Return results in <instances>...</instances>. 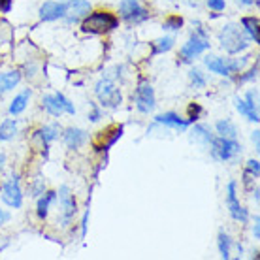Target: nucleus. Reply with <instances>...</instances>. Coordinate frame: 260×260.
<instances>
[{"label": "nucleus", "mask_w": 260, "mask_h": 260, "mask_svg": "<svg viewBox=\"0 0 260 260\" xmlns=\"http://www.w3.org/2000/svg\"><path fill=\"white\" fill-rule=\"evenodd\" d=\"M219 42H221V47L228 55H238V53L245 51L251 46V40L234 23H228V25L222 26L221 32H219Z\"/></svg>", "instance_id": "obj_1"}, {"label": "nucleus", "mask_w": 260, "mask_h": 260, "mask_svg": "<svg viewBox=\"0 0 260 260\" xmlns=\"http://www.w3.org/2000/svg\"><path fill=\"white\" fill-rule=\"evenodd\" d=\"M209 49V36L208 32L202 28L200 23H196V30L190 34V38L187 40V44H183V47L179 49V60L189 64L196 57H200L204 51Z\"/></svg>", "instance_id": "obj_2"}, {"label": "nucleus", "mask_w": 260, "mask_h": 260, "mask_svg": "<svg viewBox=\"0 0 260 260\" xmlns=\"http://www.w3.org/2000/svg\"><path fill=\"white\" fill-rule=\"evenodd\" d=\"M119 19L110 12H94L87 13L81 19V30L89 34H106L117 28Z\"/></svg>", "instance_id": "obj_3"}, {"label": "nucleus", "mask_w": 260, "mask_h": 260, "mask_svg": "<svg viewBox=\"0 0 260 260\" xmlns=\"http://www.w3.org/2000/svg\"><path fill=\"white\" fill-rule=\"evenodd\" d=\"M241 149L243 147L240 143L230 138L215 136L213 142L209 143V153L217 162H236L238 156L241 155Z\"/></svg>", "instance_id": "obj_4"}, {"label": "nucleus", "mask_w": 260, "mask_h": 260, "mask_svg": "<svg viewBox=\"0 0 260 260\" xmlns=\"http://www.w3.org/2000/svg\"><path fill=\"white\" fill-rule=\"evenodd\" d=\"M94 94H96L98 102L104 108H119L121 102H123L121 89L110 78L98 79L96 85H94Z\"/></svg>", "instance_id": "obj_5"}, {"label": "nucleus", "mask_w": 260, "mask_h": 260, "mask_svg": "<svg viewBox=\"0 0 260 260\" xmlns=\"http://www.w3.org/2000/svg\"><path fill=\"white\" fill-rule=\"evenodd\" d=\"M42 108H44L51 117H60L62 113H68V115H74V113H76L74 104H72L62 92L46 94V96L42 98Z\"/></svg>", "instance_id": "obj_6"}, {"label": "nucleus", "mask_w": 260, "mask_h": 260, "mask_svg": "<svg viewBox=\"0 0 260 260\" xmlns=\"http://www.w3.org/2000/svg\"><path fill=\"white\" fill-rule=\"evenodd\" d=\"M206 66H208L209 72H213L217 76H222V78H230L232 74H238V72L243 68L245 64V59H222V57H206Z\"/></svg>", "instance_id": "obj_7"}, {"label": "nucleus", "mask_w": 260, "mask_h": 260, "mask_svg": "<svg viewBox=\"0 0 260 260\" xmlns=\"http://www.w3.org/2000/svg\"><path fill=\"white\" fill-rule=\"evenodd\" d=\"M119 13L126 23H143L149 19V12L142 6L140 0H121L119 2Z\"/></svg>", "instance_id": "obj_8"}, {"label": "nucleus", "mask_w": 260, "mask_h": 260, "mask_svg": "<svg viewBox=\"0 0 260 260\" xmlns=\"http://www.w3.org/2000/svg\"><path fill=\"white\" fill-rule=\"evenodd\" d=\"M57 198H59L60 204V226H68L74 219V215L78 211V206H76V200H74V194L68 185H62L57 192Z\"/></svg>", "instance_id": "obj_9"}, {"label": "nucleus", "mask_w": 260, "mask_h": 260, "mask_svg": "<svg viewBox=\"0 0 260 260\" xmlns=\"http://www.w3.org/2000/svg\"><path fill=\"white\" fill-rule=\"evenodd\" d=\"M226 208L230 211V217L234 221L241 222V224H245L249 221L247 209L243 208L240 204V200H238V183L236 181H230L226 185Z\"/></svg>", "instance_id": "obj_10"}, {"label": "nucleus", "mask_w": 260, "mask_h": 260, "mask_svg": "<svg viewBox=\"0 0 260 260\" xmlns=\"http://www.w3.org/2000/svg\"><path fill=\"white\" fill-rule=\"evenodd\" d=\"M2 202L8 208L19 209L23 206V190L19 185V176L13 174L4 185H2Z\"/></svg>", "instance_id": "obj_11"}, {"label": "nucleus", "mask_w": 260, "mask_h": 260, "mask_svg": "<svg viewBox=\"0 0 260 260\" xmlns=\"http://www.w3.org/2000/svg\"><path fill=\"white\" fill-rule=\"evenodd\" d=\"M134 102L140 113H151L156 108V98H155V89L153 85L147 81H142L138 85L136 94H134Z\"/></svg>", "instance_id": "obj_12"}, {"label": "nucleus", "mask_w": 260, "mask_h": 260, "mask_svg": "<svg viewBox=\"0 0 260 260\" xmlns=\"http://www.w3.org/2000/svg\"><path fill=\"white\" fill-rule=\"evenodd\" d=\"M64 19L68 23H79L87 13L91 12L89 0H64Z\"/></svg>", "instance_id": "obj_13"}, {"label": "nucleus", "mask_w": 260, "mask_h": 260, "mask_svg": "<svg viewBox=\"0 0 260 260\" xmlns=\"http://www.w3.org/2000/svg\"><path fill=\"white\" fill-rule=\"evenodd\" d=\"M64 13H66L64 2H53V0H49V2H44L40 6V19L46 21V23L64 19Z\"/></svg>", "instance_id": "obj_14"}, {"label": "nucleus", "mask_w": 260, "mask_h": 260, "mask_svg": "<svg viewBox=\"0 0 260 260\" xmlns=\"http://www.w3.org/2000/svg\"><path fill=\"white\" fill-rule=\"evenodd\" d=\"M156 124H162V126H168V128H176L179 132L189 128V119H181L177 113L174 111H168V113H162V115H156L155 119Z\"/></svg>", "instance_id": "obj_15"}, {"label": "nucleus", "mask_w": 260, "mask_h": 260, "mask_svg": "<svg viewBox=\"0 0 260 260\" xmlns=\"http://www.w3.org/2000/svg\"><path fill=\"white\" fill-rule=\"evenodd\" d=\"M62 140H64V145L68 149H79V147H83L85 142H87V132H85L83 128L70 126V128L64 130Z\"/></svg>", "instance_id": "obj_16"}, {"label": "nucleus", "mask_w": 260, "mask_h": 260, "mask_svg": "<svg viewBox=\"0 0 260 260\" xmlns=\"http://www.w3.org/2000/svg\"><path fill=\"white\" fill-rule=\"evenodd\" d=\"M213 138L215 134H211L209 126H206V124H194L192 130H190V140L198 143V145H202V147H209V143L213 142Z\"/></svg>", "instance_id": "obj_17"}, {"label": "nucleus", "mask_w": 260, "mask_h": 260, "mask_svg": "<svg viewBox=\"0 0 260 260\" xmlns=\"http://www.w3.org/2000/svg\"><path fill=\"white\" fill-rule=\"evenodd\" d=\"M21 81V72L19 70H10V72H2L0 74V94L4 92H10L12 89H15Z\"/></svg>", "instance_id": "obj_18"}, {"label": "nucleus", "mask_w": 260, "mask_h": 260, "mask_svg": "<svg viewBox=\"0 0 260 260\" xmlns=\"http://www.w3.org/2000/svg\"><path fill=\"white\" fill-rule=\"evenodd\" d=\"M57 202V192L55 190H46L42 196H38V206H36V211H38L40 219H47L49 215V208Z\"/></svg>", "instance_id": "obj_19"}, {"label": "nucleus", "mask_w": 260, "mask_h": 260, "mask_svg": "<svg viewBox=\"0 0 260 260\" xmlns=\"http://www.w3.org/2000/svg\"><path fill=\"white\" fill-rule=\"evenodd\" d=\"M234 104H236V110L240 111L241 115L247 119V121H251V123H258V121H260L258 108L251 106L245 98H234Z\"/></svg>", "instance_id": "obj_20"}, {"label": "nucleus", "mask_w": 260, "mask_h": 260, "mask_svg": "<svg viewBox=\"0 0 260 260\" xmlns=\"http://www.w3.org/2000/svg\"><path fill=\"white\" fill-rule=\"evenodd\" d=\"M28 100H30V91L25 89L23 92H19L17 96L12 100V104H10V113H12L13 117L15 115H19L23 111L26 110V106H28Z\"/></svg>", "instance_id": "obj_21"}, {"label": "nucleus", "mask_w": 260, "mask_h": 260, "mask_svg": "<svg viewBox=\"0 0 260 260\" xmlns=\"http://www.w3.org/2000/svg\"><path fill=\"white\" fill-rule=\"evenodd\" d=\"M19 132V124H17V119H6L4 123L0 124V142H10L17 136Z\"/></svg>", "instance_id": "obj_22"}, {"label": "nucleus", "mask_w": 260, "mask_h": 260, "mask_svg": "<svg viewBox=\"0 0 260 260\" xmlns=\"http://www.w3.org/2000/svg\"><path fill=\"white\" fill-rule=\"evenodd\" d=\"M215 130L221 138H230V140H236L238 138V126H236L230 119H221L215 124Z\"/></svg>", "instance_id": "obj_23"}, {"label": "nucleus", "mask_w": 260, "mask_h": 260, "mask_svg": "<svg viewBox=\"0 0 260 260\" xmlns=\"http://www.w3.org/2000/svg\"><path fill=\"white\" fill-rule=\"evenodd\" d=\"M241 26H243V30H245V36H247L251 42L258 44V42H260L258 19H256V17H243V19H241Z\"/></svg>", "instance_id": "obj_24"}, {"label": "nucleus", "mask_w": 260, "mask_h": 260, "mask_svg": "<svg viewBox=\"0 0 260 260\" xmlns=\"http://www.w3.org/2000/svg\"><path fill=\"white\" fill-rule=\"evenodd\" d=\"M57 136H59L57 124H47V126H42L40 130H36V138H40L44 145H49L53 140H57Z\"/></svg>", "instance_id": "obj_25"}, {"label": "nucleus", "mask_w": 260, "mask_h": 260, "mask_svg": "<svg viewBox=\"0 0 260 260\" xmlns=\"http://www.w3.org/2000/svg\"><path fill=\"white\" fill-rule=\"evenodd\" d=\"M176 44V38L174 36H164V38L155 40L151 47H153V55H162V53H168Z\"/></svg>", "instance_id": "obj_26"}, {"label": "nucleus", "mask_w": 260, "mask_h": 260, "mask_svg": "<svg viewBox=\"0 0 260 260\" xmlns=\"http://www.w3.org/2000/svg\"><path fill=\"white\" fill-rule=\"evenodd\" d=\"M217 247H219V253H221V258L228 260L230 258V249H232V240H230V236L221 230L219 232V238H217Z\"/></svg>", "instance_id": "obj_27"}, {"label": "nucleus", "mask_w": 260, "mask_h": 260, "mask_svg": "<svg viewBox=\"0 0 260 260\" xmlns=\"http://www.w3.org/2000/svg\"><path fill=\"white\" fill-rule=\"evenodd\" d=\"M189 79H190V85H192L194 89H204V87L208 85L206 76H204L202 70H198V68H192V70L189 72Z\"/></svg>", "instance_id": "obj_28"}, {"label": "nucleus", "mask_w": 260, "mask_h": 260, "mask_svg": "<svg viewBox=\"0 0 260 260\" xmlns=\"http://www.w3.org/2000/svg\"><path fill=\"white\" fill-rule=\"evenodd\" d=\"M181 26H183L181 17H179V15H172V17H168V19L164 21L162 28L164 30H168V32H177Z\"/></svg>", "instance_id": "obj_29"}, {"label": "nucleus", "mask_w": 260, "mask_h": 260, "mask_svg": "<svg viewBox=\"0 0 260 260\" xmlns=\"http://www.w3.org/2000/svg\"><path fill=\"white\" fill-rule=\"evenodd\" d=\"M245 174H247V176H251L253 179H258V176H260V162H258V160H254V158L247 160Z\"/></svg>", "instance_id": "obj_30"}, {"label": "nucleus", "mask_w": 260, "mask_h": 260, "mask_svg": "<svg viewBox=\"0 0 260 260\" xmlns=\"http://www.w3.org/2000/svg\"><path fill=\"white\" fill-rule=\"evenodd\" d=\"M32 196H36V198H38V196H42L44 194V192H46V183H44V179H36V181L32 183Z\"/></svg>", "instance_id": "obj_31"}, {"label": "nucleus", "mask_w": 260, "mask_h": 260, "mask_svg": "<svg viewBox=\"0 0 260 260\" xmlns=\"http://www.w3.org/2000/svg\"><path fill=\"white\" fill-rule=\"evenodd\" d=\"M91 104V111H89V119H91L92 123H96V121H100L102 119V110L98 108V104H92V102H89Z\"/></svg>", "instance_id": "obj_32"}, {"label": "nucleus", "mask_w": 260, "mask_h": 260, "mask_svg": "<svg viewBox=\"0 0 260 260\" xmlns=\"http://www.w3.org/2000/svg\"><path fill=\"white\" fill-rule=\"evenodd\" d=\"M189 123H196L198 119H200V113H202V108L198 104H190L189 108Z\"/></svg>", "instance_id": "obj_33"}, {"label": "nucleus", "mask_w": 260, "mask_h": 260, "mask_svg": "<svg viewBox=\"0 0 260 260\" xmlns=\"http://www.w3.org/2000/svg\"><path fill=\"white\" fill-rule=\"evenodd\" d=\"M256 74H258V64H254L253 68H251V70H249L247 74H245V76H240V79H238V81H240V83H245V81L256 79Z\"/></svg>", "instance_id": "obj_34"}, {"label": "nucleus", "mask_w": 260, "mask_h": 260, "mask_svg": "<svg viewBox=\"0 0 260 260\" xmlns=\"http://www.w3.org/2000/svg\"><path fill=\"white\" fill-rule=\"evenodd\" d=\"M208 8L213 12H222L226 8V2L224 0H208Z\"/></svg>", "instance_id": "obj_35"}, {"label": "nucleus", "mask_w": 260, "mask_h": 260, "mask_svg": "<svg viewBox=\"0 0 260 260\" xmlns=\"http://www.w3.org/2000/svg\"><path fill=\"white\" fill-rule=\"evenodd\" d=\"M245 100H247L249 104L251 106H254V108H258V104H256V102H258V96H256V91H249L247 94H245Z\"/></svg>", "instance_id": "obj_36"}, {"label": "nucleus", "mask_w": 260, "mask_h": 260, "mask_svg": "<svg viewBox=\"0 0 260 260\" xmlns=\"http://www.w3.org/2000/svg\"><path fill=\"white\" fill-rule=\"evenodd\" d=\"M12 4H13V0H0V12L8 13L12 10Z\"/></svg>", "instance_id": "obj_37"}, {"label": "nucleus", "mask_w": 260, "mask_h": 260, "mask_svg": "<svg viewBox=\"0 0 260 260\" xmlns=\"http://www.w3.org/2000/svg\"><path fill=\"white\" fill-rule=\"evenodd\" d=\"M253 236H254V240H258L260 238V219H258V215L254 217V224H253Z\"/></svg>", "instance_id": "obj_38"}, {"label": "nucleus", "mask_w": 260, "mask_h": 260, "mask_svg": "<svg viewBox=\"0 0 260 260\" xmlns=\"http://www.w3.org/2000/svg\"><path fill=\"white\" fill-rule=\"evenodd\" d=\"M10 217H12V215L8 213L6 209L0 208V226H4V224H6V222L10 221Z\"/></svg>", "instance_id": "obj_39"}, {"label": "nucleus", "mask_w": 260, "mask_h": 260, "mask_svg": "<svg viewBox=\"0 0 260 260\" xmlns=\"http://www.w3.org/2000/svg\"><path fill=\"white\" fill-rule=\"evenodd\" d=\"M258 134H260L258 130H254V132H253V143H254V149H256V151H260V143H258Z\"/></svg>", "instance_id": "obj_40"}, {"label": "nucleus", "mask_w": 260, "mask_h": 260, "mask_svg": "<svg viewBox=\"0 0 260 260\" xmlns=\"http://www.w3.org/2000/svg\"><path fill=\"white\" fill-rule=\"evenodd\" d=\"M238 4H243V6H253V4H256V0H236Z\"/></svg>", "instance_id": "obj_41"}, {"label": "nucleus", "mask_w": 260, "mask_h": 260, "mask_svg": "<svg viewBox=\"0 0 260 260\" xmlns=\"http://www.w3.org/2000/svg\"><path fill=\"white\" fill-rule=\"evenodd\" d=\"M4 164H6V155H4V153H0V172L4 170Z\"/></svg>", "instance_id": "obj_42"}]
</instances>
